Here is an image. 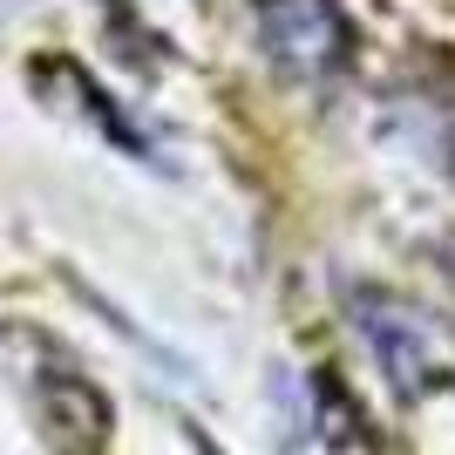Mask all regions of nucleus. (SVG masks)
I'll use <instances>...</instances> for the list:
<instances>
[{"instance_id":"1","label":"nucleus","mask_w":455,"mask_h":455,"mask_svg":"<svg viewBox=\"0 0 455 455\" xmlns=\"http://www.w3.org/2000/svg\"><path fill=\"white\" fill-rule=\"evenodd\" d=\"M35 354H41V367L28 374V395H35V415L48 428V442L68 455H95L109 442V401H102V387H89V374L68 354H55L48 340H35Z\"/></svg>"},{"instance_id":"3","label":"nucleus","mask_w":455,"mask_h":455,"mask_svg":"<svg viewBox=\"0 0 455 455\" xmlns=\"http://www.w3.org/2000/svg\"><path fill=\"white\" fill-rule=\"evenodd\" d=\"M354 313H361V333L374 340L380 367H387V380L395 387H421V380L435 374V340H428V326H421V313H408V306L380 299V292H361L354 299Z\"/></svg>"},{"instance_id":"2","label":"nucleus","mask_w":455,"mask_h":455,"mask_svg":"<svg viewBox=\"0 0 455 455\" xmlns=\"http://www.w3.org/2000/svg\"><path fill=\"white\" fill-rule=\"evenodd\" d=\"M259 35H266L279 68L313 76V82L347 61V20L333 0H266L259 7Z\"/></svg>"}]
</instances>
